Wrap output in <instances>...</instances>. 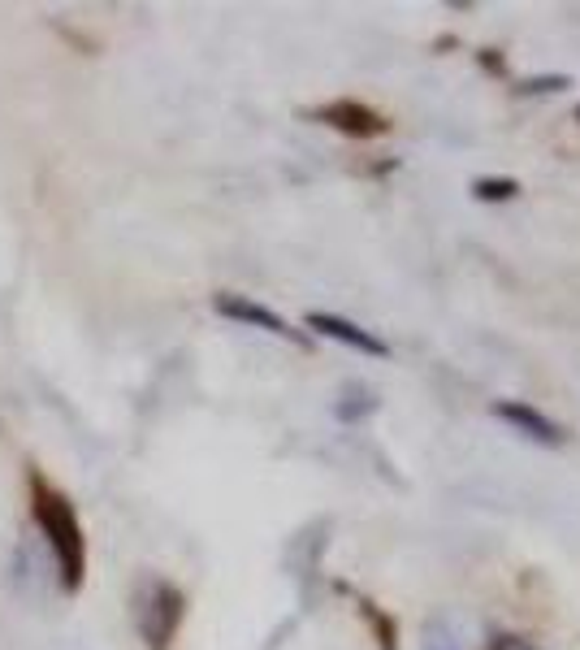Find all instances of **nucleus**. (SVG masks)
<instances>
[{"instance_id":"20e7f679","label":"nucleus","mask_w":580,"mask_h":650,"mask_svg":"<svg viewBox=\"0 0 580 650\" xmlns=\"http://www.w3.org/2000/svg\"><path fill=\"white\" fill-rule=\"evenodd\" d=\"M494 412L503 416V421H511V425H520L524 434L529 438H537V442H563V434H559V425L555 421H546L542 412H533V408H524V403H494Z\"/></svg>"},{"instance_id":"0eeeda50","label":"nucleus","mask_w":580,"mask_h":650,"mask_svg":"<svg viewBox=\"0 0 580 650\" xmlns=\"http://www.w3.org/2000/svg\"><path fill=\"white\" fill-rule=\"evenodd\" d=\"M425 650H455V642H446V637H442V629H433V642H429Z\"/></svg>"},{"instance_id":"f03ea898","label":"nucleus","mask_w":580,"mask_h":650,"mask_svg":"<svg viewBox=\"0 0 580 650\" xmlns=\"http://www.w3.org/2000/svg\"><path fill=\"white\" fill-rule=\"evenodd\" d=\"M308 325H312V330H321V334H329V338H338V343H347V347L368 351V356H390V347L381 343V338H373L368 330H360V325L334 317V312H312Z\"/></svg>"},{"instance_id":"7ed1b4c3","label":"nucleus","mask_w":580,"mask_h":650,"mask_svg":"<svg viewBox=\"0 0 580 650\" xmlns=\"http://www.w3.org/2000/svg\"><path fill=\"white\" fill-rule=\"evenodd\" d=\"M217 312H226V317H234V321H247V325H260V330H269V334L299 338V334L290 330V325L278 317V312L260 308V304H252V299H239V295H217Z\"/></svg>"},{"instance_id":"423d86ee","label":"nucleus","mask_w":580,"mask_h":650,"mask_svg":"<svg viewBox=\"0 0 580 650\" xmlns=\"http://www.w3.org/2000/svg\"><path fill=\"white\" fill-rule=\"evenodd\" d=\"M520 187L511 178H481L477 182V195L481 200H511V195H516Z\"/></svg>"},{"instance_id":"f257e3e1","label":"nucleus","mask_w":580,"mask_h":650,"mask_svg":"<svg viewBox=\"0 0 580 650\" xmlns=\"http://www.w3.org/2000/svg\"><path fill=\"white\" fill-rule=\"evenodd\" d=\"M31 512L39 520V529L48 533L52 551H57L61 581L74 590V585L83 581V533H78L70 499H65L61 490H52L44 477H31Z\"/></svg>"},{"instance_id":"39448f33","label":"nucleus","mask_w":580,"mask_h":650,"mask_svg":"<svg viewBox=\"0 0 580 650\" xmlns=\"http://www.w3.org/2000/svg\"><path fill=\"white\" fill-rule=\"evenodd\" d=\"M325 122H334L342 130H351V135H377L381 122H377V113H368L360 109V104H329V109H321Z\"/></svg>"}]
</instances>
